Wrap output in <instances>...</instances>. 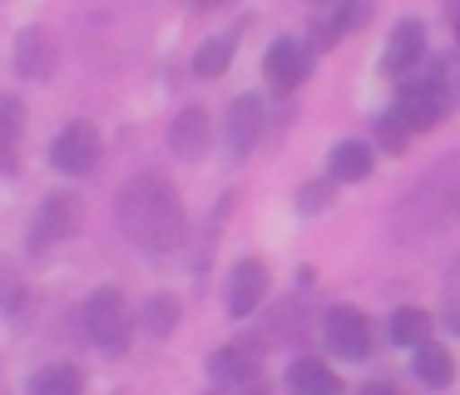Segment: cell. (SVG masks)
<instances>
[{
  "label": "cell",
  "instance_id": "6da1fadb",
  "mask_svg": "<svg viewBox=\"0 0 460 395\" xmlns=\"http://www.w3.org/2000/svg\"><path fill=\"white\" fill-rule=\"evenodd\" d=\"M119 227L144 252H173L183 242V203L169 178L139 173L119 193Z\"/></svg>",
  "mask_w": 460,
  "mask_h": 395
},
{
  "label": "cell",
  "instance_id": "7a4b0ae2",
  "mask_svg": "<svg viewBox=\"0 0 460 395\" xmlns=\"http://www.w3.org/2000/svg\"><path fill=\"white\" fill-rule=\"evenodd\" d=\"M84 331L104 351H124V341H129V306H124V296L114 286H100L90 296V306H84Z\"/></svg>",
  "mask_w": 460,
  "mask_h": 395
},
{
  "label": "cell",
  "instance_id": "3957f363",
  "mask_svg": "<svg viewBox=\"0 0 460 395\" xmlns=\"http://www.w3.org/2000/svg\"><path fill=\"white\" fill-rule=\"evenodd\" d=\"M75 227H80V198L65 193V188L60 193H45V203L31 217V252H45V247L75 237Z\"/></svg>",
  "mask_w": 460,
  "mask_h": 395
},
{
  "label": "cell",
  "instance_id": "277c9868",
  "mask_svg": "<svg viewBox=\"0 0 460 395\" xmlns=\"http://www.w3.org/2000/svg\"><path fill=\"white\" fill-rule=\"evenodd\" d=\"M396 114L406 118L411 134H426V128H436L440 118L450 114L446 84H440V79H416V84H406V89H401V99H396Z\"/></svg>",
  "mask_w": 460,
  "mask_h": 395
},
{
  "label": "cell",
  "instance_id": "5b68a950",
  "mask_svg": "<svg viewBox=\"0 0 460 395\" xmlns=\"http://www.w3.org/2000/svg\"><path fill=\"white\" fill-rule=\"evenodd\" d=\"M50 163L60 168V173H90V168L100 163V128L84 124V118L65 124L50 144Z\"/></svg>",
  "mask_w": 460,
  "mask_h": 395
},
{
  "label": "cell",
  "instance_id": "8992f818",
  "mask_svg": "<svg viewBox=\"0 0 460 395\" xmlns=\"http://www.w3.org/2000/svg\"><path fill=\"white\" fill-rule=\"evenodd\" d=\"M327 346L341 356V361H367L371 356V326L357 306H332L327 312Z\"/></svg>",
  "mask_w": 460,
  "mask_h": 395
},
{
  "label": "cell",
  "instance_id": "52a82bcc",
  "mask_svg": "<svg viewBox=\"0 0 460 395\" xmlns=\"http://www.w3.org/2000/svg\"><path fill=\"white\" fill-rule=\"evenodd\" d=\"M307 69H312V55L302 49V40H272V49L262 55V75L278 94H292L307 79Z\"/></svg>",
  "mask_w": 460,
  "mask_h": 395
},
{
  "label": "cell",
  "instance_id": "ba28073f",
  "mask_svg": "<svg viewBox=\"0 0 460 395\" xmlns=\"http://www.w3.org/2000/svg\"><path fill=\"white\" fill-rule=\"evenodd\" d=\"M262 138V99L243 94L228 104V118H223V144H228L233 158H248L252 144Z\"/></svg>",
  "mask_w": 460,
  "mask_h": 395
},
{
  "label": "cell",
  "instance_id": "9c48e42d",
  "mask_svg": "<svg viewBox=\"0 0 460 395\" xmlns=\"http://www.w3.org/2000/svg\"><path fill=\"white\" fill-rule=\"evenodd\" d=\"M420 59H426V25H420V20H401V25L391 30V40H386L381 69H386L391 79H401V75H411Z\"/></svg>",
  "mask_w": 460,
  "mask_h": 395
},
{
  "label": "cell",
  "instance_id": "30bf717a",
  "mask_svg": "<svg viewBox=\"0 0 460 395\" xmlns=\"http://www.w3.org/2000/svg\"><path fill=\"white\" fill-rule=\"evenodd\" d=\"M262 296H268V267H262L258 257H248V262H238L228 276V312L252 316L262 306Z\"/></svg>",
  "mask_w": 460,
  "mask_h": 395
},
{
  "label": "cell",
  "instance_id": "8fae6325",
  "mask_svg": "<svg viewBox=\"0 0 460 395\" xmlns=\"http://www.w3.org/2000/svg\"><path fill=\"white\" fill-rule=\"evenodd\" d=\"M258 341H233V346H223V351H213V361H208V375L218 385H248V381H258Z\"/></svg>",
  "mask_w": 460,
  "mask_h": 395
},
{
  "label": "cell",
  "instance_id": "7c38bea8",
  "mask_svg": "<svg viewBox=\"0 0 460 395\" xmlns=\"http://www.w3.org/2000/svg\"><path fill=\"white\" fill-rule=\"evenodd\" d=\"M15 75L21 79H50L55 75V40L45 35L40 25L21 30V40H15Z\"/></svg>",
  "mask_w": 460,
  "mask_h": 395
},
{
  "label": "cell",
  "instance_id": "4fadbf2b",
  "mask_svg": "<svg viewBox=\"0 0 460 395\" xmlns=\"http://www.w3.org/2000/svg\"><path fill=\"white\" fill-rule=\"evenodd\" d=\"M208 138H213V128H208V114H203L199 104L183 109V114L169 124V148L183 158V163H193V158L208 154Z\"/></svg>",
  "mask_w": 460,
  "mask_h": 395
},
{
  "label": "cell",
  "instance_id": "5bb4252c",
  "mask_svg": "<svg viewBox=\"0 0 460 395\" xmlns=\"http://www.w3.org/2000/svg\"><path fill=\"white\" fill-rule=\"evenodd\" d=\"M288 391L292 395H341V381H337V371H332V365L302 356V361L288 365Z\"/></svg>",
  "mask_w": 460,
  "mask_h": 395
},
{
  "label": "cell",
  "instance_id": "9a60e30c",
  "mask_svg": "<svg viewBox=\"0 0 460 395\" xmlns=\"http://www.w3.org/2000/svg\"><path fill=\"white\" fill-rule=\"evenodd\" d=\"M416 351V381L420 385H436V391H446L450 381H456V361H450V351L446 346H436V341H420V346H411Z\"/></svg>",
  "mask_w": 460,
  "mask_h": 395
},
{
  "label": "cell",
  "instance_id": "2e32d148",
  "mask_svg": "<svg viewBox=\"0 0 460 395\" xmlns=\"http://www.w3.org/2000/svg\"><path fill=\"white\" fill-rule=\"evenodd\" d=\"M371 163H376V158H371V148L367 144H357V138H347V144H337L332 148V178H337V183H361V178L371 173Z\"/></svg>",
  "mask_w": 460,
  "mask_h": 395
},
{
  "label": "cell",
  "instance_id": "e0dca14e",
  "mask_svg": "<svg viewBox=\"0 0 460 395\" xmlns=\"http://www.w3.org/2000/svg\"><path fill=\"white\" fill-rule=\"evenodd\" d=\"M84 381L75 365H45V371L31 375V385H25V395H80Z\"/></svg>",
  "mask_w": 460,
  "mask_h": 395
},
{
  "label": "cell",
  "instance_id": "ac0fdd59",
  "mask_svg": "<svg viewBox=\"0 0 460 395\" xmlns=\"http://www.w3.org/2000/svg\"><path fill=\"white\" fill-rule=\"evenodd\" d=\"M233 49H238V40H233V35H213L208 45L193 55V75H199V79H218L223 69L233 65Z\"/></svg>",
  "mask_w": 460,
  "mask_h": 395
},
{
  "label": "cell",
  "instance_id": "d6986e66",
  "mask_svg": "<svg viewBox=\"0 0 460 395\" xmlns=\"http://www.w3.org/2000/svg\"><path fill=\"white\" fill-rule=\"evenodd\" d=\"M430 336V316L420 312V306H401L396 316H391V341L396 346H420Z\"/></svg>",
  "mask_w": 460,
  "mask_h": 395
},
{
  "label": "cell",
  "instance_id": "ffe728a7",
  "mask_svg": "<svg viewBox=\"0 0 460 395\" xmlns=\"http://www.w3.org/2000/svg\"><path fill=\"white\" fill-rule=\"evenodd\" d=\"M144 326H149L154 336H169L173 326H179V296L173 292H159L149 302V312H144Z\"/></svg>",
  "mask_w": 460,
  "mask_h": 395
},
{
  "label": "cell",
  "instance_id": "44dd1931",
  "mask_svg": "<svg viewBox=\"0 0 460 395\" xmlns=\"http://www.w3.org/2000/svg\"><path fill=\"white\" fill-rule=\"evenodd\" d=\"M406 138H411V128H406V118H401L396 109L376 118V144L386 148V154H401V148H406Z\"/></svg>",
  "mask_w": 460,
  "mask_h": 395
},
{
  "label": "cell",
  "instance_id": "7402d4cb",
  "mask_svg": "<svg viewBox=\"0 0 460 395\" xmlns=\"http://www.w3.org/2000/svg\"><path fill=\"white\" fill-rule=\"evenodd\" d=\"M21 306H25V286H21V276H15V267H11V262H0V312L15 316Z\"/></svg>",
  "mask_w": 460,
  "mask_h": 395
},
{
  "label": "cell",
  "instance_id": "603a6c76",
  "mask_svg": "<svg viewBox=\"0 0 460 395\" xmlns=\"http://www.w3.org/2000/svg\"><path fill=\"white\" fill-rule=\"evenodd\" d=\"M21 128H25V104L15 94H0V138H5V144H15V138H21Z\"/></svg>",
  "mask_w": 460,
  "mask_h": 395
},
{
  "label": "cell",
  "instance_id": "cb8c5ba5",
  "mask_svg": "<svg viewBox=\"0 0 460 395\" xmlns=\"http://www.w3.org/2000/svg\"><path fill=\"white\" fill-rule=\"evenodd\" d=\"M297 207H302V213H322V207H327V188H322V183L302 188V193H297Z\"/></svg>",
  "mask_w": 460,
  "mask_h": 395
},
{
  "label": "cell",
  "instance_id": "d4e9b609",
  "mask_svg": "<svg viewBox=\"0 0 460 395\" xmlns=\"http://www.w3.org/2000/svg\"><path fill=\"white\" fill-rule=\"evenodd\" d=\"M361 395H396V391L386 381H371V385H361Z\"/></svg>",
  "mask_w": 460,
  "mask_h": 395
},
{
  "label": "cell",
  "instance_id": "484cf974",
  "mask_svg": "<svg viewBox=\"0 0 460 395\" xmlns=\"http://www.w3.org/2000/svg\"><path fill=\"white\" fill-rule=\"evenodd\" d=\"M446 326H450V331H460V306H450V316H446Z\"/></svg>",
  "mask_w": 460,
  "mask_h": 395
},
{
  "label": "cell",
  "instance_id": "4316f807",
  "mask_svg": "<svg viewBox=\"0 0 460 395\" xmlns=\"http://www.w3.org/2000/svg\"><path fill=\"white\" fill-rule=\"evenodd\" d=\"M0 168H11V144L0 138Z\"/></svg>",
  "mask_w": 460,
  "mask_h": 395
},
{
  "label": "cell",
  "instance_id": "83f0119b",
  "mask_svg": "<svg viewBox=\"0 0 460 395\" xmlns=\"http://www.w3.org/2000/svg\"><path fill=\"white\" fill-rule=\"evenodd\" d=\"M238 395H262V391H258V385L248 381V385H238Z\"/></svg>",
  "mask_w": 460,
  "mask_h": 395
},
{
  "label": "cell",
  "instance_id": "f1b7e54d",
  "mask_svg": "<svg viewBox=\"0 0 460 395\" xmlns=\"http://www.w3.org/2000/svg\"><path fill=\"white\" fill-rule=\"evenodd\" d=\"M193 5H223V0H193Z\"/></svg>",
  "mask_w": 460,
  "mask_h": 395
},
{
  "label": "cell",
  "instance_id": "f546056e",
  "mask_svg": "<svg viewBox=\"0 0 460 395\" xmlns=\"http://www.w3.org/2000/svg\"><path fill=\"white\" fill-rule=\"evenodd\" d=\"M456 40H460V15H456Z\"/></svg>",
  "mask_w": 460,
  "mask_h": 395
},
{
  "label": "cell",
  "instance_id": "4dcf8cb0",
  "mask_svg": "<svg viewBox=\"0 0 460 395\" xmlns=\"http://www.w3.org/2000/svg\"><path fill=\"white\" fill-rule=\"evenodd\" d=\"M322 5H327V0H322Z\"/></svg>",
  "mask_w": 460,
  "mask_h": 395
}]
</instances>
